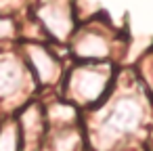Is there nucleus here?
I'll return each instance as SVG.
<instances>
[{"mask_svg":"<svg viewBox=\"0 0 153 151\" xmlns=\"http://www.w3.org/2000/svg\"><path fill=\"white\" fill-rule=\"evenodd\" d=\"M23 82L21 65L11 57H0V101L11 99Z\"/></svg>","mask_w":153,"mask_h":151,"instance_id":"f257e3e1","label":"nucleus"},{"mask_svg":"<svg viewBox=\"0 0 153 151\" xmlns=\"http://www.w3.org/2000/svg\"><path fill=\"white\" fill-rule=\"evenodd\" d=\"M101 88H103L101 78H99L94 71L82 69V71H78V74L71 78V92H74L78 99H82L84 103L94 101V99L101 94Z\"/></svg>","mask_w":153,"mask_h":151,"instance_id":"f03ea898","label":"nucleus"},{"mask_svg":"<svg viewBox=\"0 0 153 151\" xmlns=\"http://www.w3.org/2000/svg\"><path fill=\"white\" fill-rule=\"evenodd\" d=\"M30 53V65H32V69L38 74V78L42 80V82H48L53 76H55V61L51 59V55L44 51V48H38V46H30L27 48Z\"/></svg>","mask_w":153,"mask_h":151,"instance_id":"7ed1b4c3","label":"nucleus"},{"mask_svg":"<svg viewBox=\"0 0 153 151\" xmlns=\"http://www.w3.org/2000/svg\"><path fill=\"white\" fill-rule=\"evenodd\" d=\"M19 145H21L19 124L13 120L0 124V151H19Z\"/></svg>","mask_w":153,"mask_h":151,"instance_id":"20e7f679","label":"nucleus"},{"mask_svg":"<svg viewBox=\"0 0 153 151\" xmlns=\"http://www.w3.org/2000/svg\"><path fill=\"white\" fill-rule=\"evenodd\" d=\"M13 30H15V25H13L11 19L0 17V42L7 40V38H11V36H13Z\"/></svg>","mask_w":153,"mask_h":151,"instance_id":"39448f33","label":"nucleus"}]
</instances>
